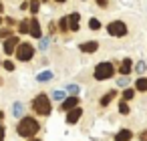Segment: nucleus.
Masks as SVG:
<instances>
[{
  "mask_svg": "<svg viewBox=\"0 0 147 141\" xmlns=\"http://www.w3.org/2000/svg\"><path fill=\"white\" fill-rule=\"evenodd\" d=\"M16 131H18V135H22V137H34L36 131H38V123H36L32 117H24V119L18 123Z\"/></svg>",
  "mask_w": 147,
  "mask_h": 141,
  "instance_id": "obj_1",
  "label": "nucleus"
},
{
  "mask_svg": "<svg viewBox=\"0 0 147 141\" xmlns=\"http://www.w3.org/2000/svg\"><path fill=\"white\" fill-rule=\"evenodd\" d=\"M32 107H34L36 113H40V115H49V113H51V99H49L47 95H38V97H34Z\"/></svg>",
  "mask_w": 147,
  "mask_h": 141,
  "instance_id": "obj_2",
  "label": "nucleus"
},
{
  "mask_svg": "<svg viewBox=\"0 0 147 141\" xmlns=\"http://www.w3.org/2000/svg\"><path fill=\"white\" fill-rule=\"evenodd\" d=\"M113 73H115V69H113L111 63H99L97 69H95V79H97V81H105V79H109Z\"/></svg>",
  "mask_w": 147,
  "mask_h": 141,
  "instance_id": "obj_3",
  "label": "nucleus"
},
{
  "mask_svg": "<svg viewBox=\"0 0 147 141\" xmlns=\"http://www.w3.org/2000/svg\"><path fill=\"white\" fill-rule=\"evenodd\" d=\"M32 55H34L32 45H28V43L18 45V49H16V57H18V61H30V59H32Z\"/></svg>",
  "mask_w": 147,
  "mask_h": 141,
  "instance_id": "obj_4",
  "label": "nucleus"
},
{
  "mask_svg": "<svg viewBox=\"0 0 147 141\" xmlns=\"http://www.w3.org/2000/svg\"><path fill=\"white\" fill-rule=\"evenodd\" d=\"M109 34H113V36H125V34H127V26H125V22H121V20H113V22L109 24Z\"/></svg>",
  "mask_w": 147,
  "mask_h": 141,
  "instance_id": "obj_5",
  "label": "nucleus"
},
{
  "mask_svg": "<svg viewBox=\"0 0 147 141\" xmlns=\"http://www.w3.org/2000/svg\"><path fill=\"white\" fill-rule=\"evenodd\" d=\"M83 115V109L81 107H73V109H69V113H67V123H77L79 121V117Z\"/></svg>",
  "mask_w": 147,
  "mask_h": 141,
  "instance_id": "obj_6",
  "label": "nucleus"
},
{
  "mask_svg": "<svg viewBox=\"0 0 147 141\" xmlns=\"http://www.w3.org/2000/svg\"><path fill=\"white\" fill-rule=\"evenodd\" d=\"M16 45H18V38H16V36H8V38L4 40V53H6V55H12V53L16 51Z\"/></svg>",
  "mask_w": 147,
  "mask_h": 141,
  "instance_id": "obj_7",
  "label": "nucleus"
},
{
  "mask_svg": "<svg viewBox=\"0 0 147 141\" xmlns=\"http://www.w3.org/2000/svg\"><path fill=\"white\" fill-rule=\"evenodd\" d=\"M28 32H30L34 38H40V24H38V20H36V18H32V20H30V28H28Z\"/></svg>",
  "mask_w": 147,
  "mask_h": 141,
  "instance_id": "obj_8",
  "label": "nucleus"
},
{
  "mask_svg": "<svg viewBox=\"0 0 147 141\" xmlns=\"http://www.w3.org/2000/svg\"><path fill=\"white\" fill-rule=\"evenodd\" d=\"M97 49H99V43L97 40H89V43H83L81 45V51L83 53H95Z\"/></svg>",
  "mask_w": 147,
  "mask_h": 141,
  "instance_id": "obj_9",
  "label": "nucleus"
},
{
  "mask_svg": "<svg viewBox=\"0 0 147 141\" xmlns=\"http://www.w3.org/2000/svg\"><path fill=\"white\" fill-rule=\"evenodd\" d=\"M77 105H79V99H77V97L73 95V97H69V99H65L61 107H63L65 111H69V109H73V107H77Z\"/></svg>",
  "mask_w": 147,
  "mask_h": 141,
  "instance_id": "obj_10",
  "label": "nucleus"
},
{
  "mask_svg": "<svg viewBox=\"0 0 147 141\" xmlns=\"http://www.w3.org/2000/svg\"><path fill=\"white\" fill-rule=\"evenodd\" d=\"M79 18H81V16H79L77 12H73V14L69 16V28H71V30H77V28H79Z\"/></svg>",
  "mask_w": 147,
  "mask_h": 141,
  "instance_id": "obj_11",
  "label": "nucleus"
},
{
  "mask_svg": "<svg viewBox=\"0 0 147 141\" xmlns=\"http://www.w3.org/2000/svg\"><path fill=\"white\" fill-rule=\"evenodd\" d=\"M131 139V131L129 129H121L117 135H115V141H129Z\"/></svg>",
  "mask_w": 147,
  "mask_h": 141,
  "instance_id": "obj_12",
  "label": "nucleus"
},
{
  "mask_svg": "<svg viewBox=\"0 0 147 141\" xmlns=\"http://www.w3.org/2000/svg\"><path fill=\"white\" fill-rule=\"evenodd\" d=\"M131 73V59H125L121 63V75H129Z\"/></svg>",
  "mask_w": 147,
  "mask_h": 141,
  "instance_id": "obj_13",
  "label": "nucleus"
},
{
  "mask_svg": "<svg viewBox=\"0 0 147 141\" xmlns=\"http://www.w3.org/2000/svg\"><path fill=\"white\" fill-rule=\"evenodd\" d=\"M113 99H115V91H109V93H107V95L101 99V105H103V107H107V105H109Z\"/></svg>",
  "mask_w": 147,
  "mask_h": 141,
  "instance_id": "obj_14",
  "label": "nucleus"
},
{
  "mask_svg": "<svg viewBox=\"0 0 147 141\" xmlns=\"http://www.w3.org/2000/svg\"><path fill=\"white\" fill-rule=\"evenodd\" d=\"M49 79H53V73H51V71H42L40 75H36V81H40V83H45V81H49Z\"/></svg>",
  "mask_w": 147,
  "mask_h": 141,
  "instance_id": "obj_15",
  "label": "nucleus"
},
{
  "mask_svg": "<svg viewBox=\"0 0 147 141\" xmlns=\"http://www.w3.org/2000/svg\"><path fill=\"white\" fill-rule=\"evenodd\" d=\"M135 89H137V91H147V79H137Z\"/></svg>",
  "mask_w": 147,
  "mask_h": 141,
  "instance_id": "obj_16",
  "label": "nucleus"
},
{
  "mask_svg": "<svg viewBox=\"0 0 147 141\" xmlns=\"http://www.w3.org/2000/svg\"><path fill=\"white\" fill-rule=\"evenodd\" d=\"M89 28H91V30H99V28H101V22H99L97 18H91V20H89Z\"/></svg>",
  "mask_w": 147,
  "mask_h": 141,
  "instance_id": "obj_17",
  "label": "nucleus"
},
{
  "mask_svg": "<svg viewBox=\"0 0 147 141\" xmlns=\"http://www.w3.org/2000/svg\"><path fill=\"white\" fill-rule=\"evenodd\" d=\"M38 6H40V0H30V12L32 14L38 12Z\"/></svg>",
  "mask_w": 147,
  "mask_h": 141,
  "instance_id": "obj_18",
  "label": "nucleus"
},
{
  "mask_svg": "<svg viewBox=\"0 0 147 141\" xmlns=\"http://www.w3.org/2000/svg\"><path fill=\"white\" fill-rule=\"evenodd\" d=\"M59 26H61V30H71V28H69V16H65V18H61V22H59Z\"/></svg>",
  "mask_w": 147,
  "mask_h": 141,
  "instance_id": "obj_19",
  "label": "nucleus"
},
{
  "mask_svg": "<svg viewBox=\"0 0 147 141\" xmlns=\"http://www.w3.org/2000/svg\"><path fill=\"white\" fill-rule=\"evenodd\" d=\"M28 28H30V22H28V20H22L18 30H20V32H28Z\"/></svg>",
  "mask_w": 147,
  "mask_h": 141,
  "instance_id": "obj_20",
  "label": "nucleus"
},
{
  "mask_svg": "<svg viewBox=\"0 0 147 141\" xmlns=\"http://www.w3.org/2000/svg\"><path fill=\"white\" fill-rule=\"evenodd\" d=\"M133 95H135V91H133V89H127V91L123 93V99L129 101V99H133Z\"/></svg>",
  "mask_w": 147,
  "mask_h": 141,
  "instance_id": "obj_21",
  "label": "nucleus"
},
{
  "mask_svg": "<svg viewBox=\"0 0 147 141\" xmlns=\"http://www.w3.org/2000/svg\"><path fill=\"white\" fill-rule=\"evenodd\" d=\"M119 111H121L123 115H127V113H129V107H127V103H125V101H121V103H119Z\"/></svg>",
  "mask_w": 147,
  "mask_h": 141,
  "instance_id": "obj_22",
  "label": "nucleus"
},
{
  "mask_svg": "<svg viewBox=\"0 0 147 141\" xmlns=\"http://www.w3.org/2000/svg\"><path fill=\"white\" fill-rule=\"evenodd\" d=\"M12 113L18 117V115H22V105L20 103H14V109H12Z\"/></svg>",
  "mask_w": 147,
  "mask_h": 141,
  "instance_id": "obj_23",
  "label": "nucleus"
},
{
  "mask_svg": "<svg viewBox=\"0 0 147 141\" xmlns=\"http://www.w3.org/2000/svg\"><path fill=\"white\" fill-rule=\"evenodd\" d=\"M67 91H69L71 95H77V93H79V87H77V85H69V87H67Z\"/></svg>",
  "mask_w": 147,
  "mask_h": 141,
  "instance_id": "obj_24",
  "label": "nucleus"
},
{
  "mask_svg": "<svg viewBox=\"0 0 147 141\" xmlns=\"http://www.w3.org/2000/svg\"><path fill=\"white\" fill-rule=\"evenodd\" d=\"M4 69L6 71H14V63L12 61H4Z\"/></svg>",
  "mask_w": 147,
  "mask_h": 141,
  "instance_id": "obj_25",
  "label": "nucleus"
},
{
  "mask_svg": "<svg viewBox=\"0 0 147 141\" xmlns=\"http://www.w3.org/2000/svg\"><path fill=\"white\" fill-rule=\"evenodd\" d=\"M63 97H65L63 91H55V99H63Z\"/></svg>",
  "mask_w": 147,
  "mask_h": 141,
  "instance_id": "obj_26",
  "label": "nucleus"
},
{
  "mask_svg": "<svg viewBox=\"0 0 147 141\" xmlns=\"http://www.w3.org/2000/svg\"><path fill=\"white\" fill-rule=\"evenodd\" d=\"M8 34H10L8 30H0V38H8Z\"/></svg>",
  "mask_w": 147,
  "mask_h": 141,
  "instance_id": "obj_27",
  "label": "nucleus"
},
{
  "mask_svg": "<svg viewBox=\"0 0 147 141\" xmlns=\"http://www.w3.org/2000/svg\"><path fill=\"white\" fill-rule=\"evenodd\" d=\"M0 141H4V127L0 125Z\"/></svg>",
  "mask_w": 147,
  "mask_h": 141,
  "instance_id": "obj_28",
  "label": "nucleus"
},
{
  "mask_svg": "<svg viewBox=\"0 0 147 141\" xmlns=\"http://www.w3.org/2000/svg\"><path fill=\"white\" fill-rule=\"evenodd\" d=\"M137 71H139V73H143V71H145V65H143V63H139V65H137Z\"/></svg>",
  "mask_w": 147,
  "mask_h": 141,
  "instance_id": "obj_29",
  "label": "nucleus"
},
{
  "mask_svg": "<svg viewBox=\"0 0 147 141\" xmlns=\"http://www.w3.org/2000/svg\"><path fill=\"white\" fill-rule=\"evenodd\" d=\"M141 141H147V131H143V133H141Z\"/></svg>",
  "mask_w": 147,
  "mask_h": 141,
  "instance_id": "obj_30",
  "label": "nucleus"
},
{
  "mask_svg": "<svg viewBox=\"0 0 147 141\" xmlns=\"http://www.w3.org/2000/svg\"><path fill=\"white\" fill-rule=\"evenodd\" d=\"M0 12H2V2H0Z\"/></svg>",
  "mask_w": 147,
  "mask_h": 141,
  "instance_id": "obj_31",
  "label": "nucleus"
},
{
  "mask_svg": "<svg viewBox=\"0 0 147 141\" xmlns=\"http://www.w3.org/2000/svg\"><path fill=\"white\" fill-rule=\"evenodd\" d=\"M0 24H2V16H0Z\"/></svg>",
  "mask_w": 147,
  "mask_h": 141,
  "instance_id": "obj_32",
  "label": "nucleus"
},
{
  "mask_svg": "<svg viewBox=\"0 0 147 141\" xmlns=\"http://www.w3.org/2000/svg\"><path fill=\"white\" fill-rule=\"evenodd\" d=\"M57 2H65V0H57Z\"/></svg>",
  "mask_w": 147,
  "mask_h": 141,
  "instance_id": "obj_33",
  "label": "nucleus"
},
{
  "mask_svg": "<svg viewBox=\"0 0 147 141\" xmlns=\"http://www.w3.org/2000/svg\"><path fill=\"white\" fill-rule=\"evenodd\" d=\"M30 141H38V139H30Z\"/></svg>",
  "mask_w": 147,
  "mask_h": 141,
  "instance_id": "obj_34",
  "label": "nucleus"
},
{
  "mask_svg": "<svg viewBox=\"0 0 147 141\" xmlns=\"http://www.w3.org/2000/svg\"><path fill=\"white\" fill-rule=\"evenodd\" d=\"M40 2H47V0H40Z\"/></svg>",
  "mask_w": 147,
  "mask_h": 141,
  "instance_id": "obj_35",
  "label": "nucleus"
}]
</instances>
